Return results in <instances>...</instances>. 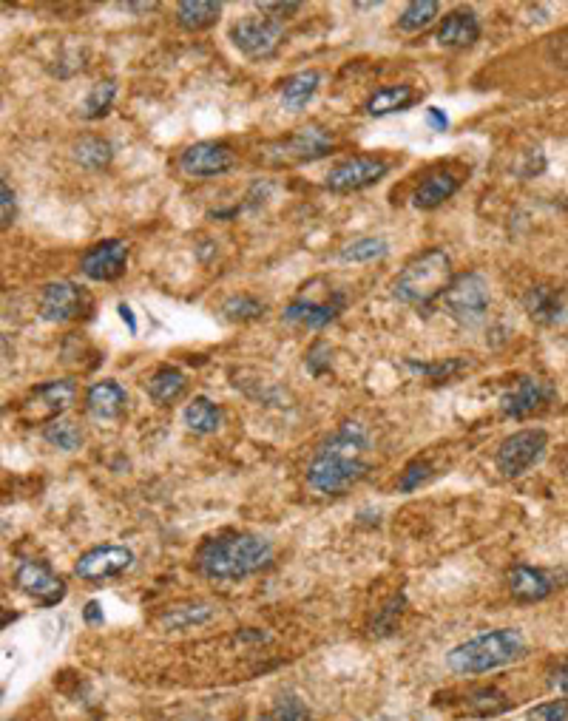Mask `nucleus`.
Returning <instances> with one entry per match:
<instances>
[{"instance_id":"nucleus-17","label":"nucleus","mask_w":568,"mask_h":721,"mask_svg":"<svg viewBox=\"0 0 568 721\" xmlns=\"http://www.w3.org/2000/svg\"><path fill=\"white\" fill-rule=\"evenodd\" d=\"M347 307V299L344 293H333L327 301H316V299H296L290 301L284 307V321L290 324H302V327H310V330H324L327 324H333L338 318V313Z\"/></svg>"},{"instance_id":"nucleus-48","label":"nucleus","mask_w":568,"mask_h":721,"mask_svg":"<svg viewBox=\"0 0 568 721\" xmlns=\"http://www.w3.org/2000/svg\"><path fill=\"white\" fill-rule=\"evenodd\" d=\"M83 616H86V622H89V625H103V622H106L103 608H100L97 602H89V605H86V611H83Z\"/></svg>"},{"instance_id":"nucleus-9","label":"nucleus","mask_w":568,"mask_h":721,"mask_svg":"<svg viewBox=\"0 0 568 721\" xmlns=\"http://www.w3.org/2000/svg\"><path fill=\"white\" fill-rule=\"evenodd\" d=\"M74 395L77 387L69 378H60V381H46L29 392V398L23 401V418L26 423H54L60 421V415L74 404Z\"/></svg>"},{"instance_id":"nucleus-47","label":"nucleus","mask_w":568,"mask_h":721,"mask_svg":"<svg viewBox=\"0 0 568 721\" xmlns=\"http://www.w3.org/2000/svg\"><path fill=\"white\" fill-rule=\"evenodd\" d=\"M551 685L557 687L560 693H568V656L560 662V668L554 670V679H551Z\"/></svg>"},{"instance_id":"nucleus-37","label":"nucleus","mask_w":568,"mask_h":721,"mask_svg":"<svg viewBox=\"0 0 568 721\" xmlns=\"http://www.w3.org/2000/svg\"><path fill=\"white\" fill-rule=\"evenodd\" d=\"M259 721H313L310 710L296 696H282Z\"/></svg>"},{"instance_id":"nucleus-27","label":"nucleus","mask_w":568,"mask_h":721,"mask_svg":"<svg viewBox=\"0 0 568 721\" xmlns=\"http://www.w3.org/2000/svg\"><path fill=\"white\" fill-rule=\"evenodd\" d=\"M512 707V702L506 699V693H500L497 687H478L472 693L463 696V710L466 716H475V719H492L500 716Z\"/></svg>"},{"instance_id":"nucleus-6","label":"nucleus","mask_w":568,"mask_h":721,"mask_svg":"<svg viewBox=\"0 0 568 721\" xmlns=\"http://www.w3.org/2000/svg\"><path fill=\"white\" fill-rule=\"evenodd\" d=\"M228 37L248 60H267L282 49L284 26L282 20L267 15H248L233 23Z\"/></svg>"},{"instance_id":"nucleus-44","label":"nucleus","mask_w":568,"mask_h":721,"mask_svg":"<svg viewBox=\"0 0 568 721\" xmlns=\"http://www.w3.org/2000/svg\"><path fill=\"white\" fill-rule=\"evenodd\" d=\"M330 347L327 344H316L313 350L307 352V361H304V367L313 372V375H321V372L330 367V358H321V355H327Z\"/></svg>"},{"instance_id":"nucleus-49","label":"nucleus","mask_w":568,"mask_h":721,"mask_svg":"<svg viewBox=\"0 0 568 721\" xmlns=\"http://www.w3.org/2000/svg\"><path fill=\"white\" fill-rule=\"evenodd\" d=\"M125 9H137V12H151V9H157V3H128Z\"/></svg>"},{"instance_id":"nucleus-10","label":"nucleus","mask_w":568,"mask_h":721,"mask_svg":"<svg viewBox=\"0 0 568 721\" xmlns=\"http://www.w3.org/2000/svg\"><path fill=\"white\" fill-rule=\"evenodd\" d=\"M91 310L89 293L74 282H52L43 287L40 296V318L52 324H66L77 321Z\"/></svg>"},{"instance_id":"nucleus-34","label":"nucleus","mask_w":568,"mask_h":721,"mask_svg":"<svg viewBox=\"0 0 568 721\" xmlns=\"http://www.w3.org/2000/svg\"><path fill=\"white\" fill-rule=\"evenodd\" d=\"M43 438H46V443H52L54 449H60V452H77V449L83 446L80 426L71 421H63V418L49 423V426L43 429Z\"/></svg>"},{"instance_id":"nucleus-4","label":"nucleus","mask_w":568,"mask_h":721,"mask_svg":"<svg viewBox=\"0 0 568 721\" xmlns=\"http://www.w3.org/2000/svg\"><path fill=\"white\" fill-rule=\"evenodd\" d=\"M526 656V639L517 628H497L466 639L446 653L449 670L461 676H478L489 670L506 668Z\"/></svg>"},{"instance_id":"nucleus-32","label":"nucleus","mask_w":568,"mask_h":721,"mask_svg":"<svg viewBox=\"0 0 568 721\" xmlns=\"http://www.w3.org/2000/svg\"><path fill=\"white\" fill-rule=\"evenodd\" d=\"M438 12H441V3H435V0H412L404 6V12L398 18V29L407 32V35L424 32L426 26L438 18Z\"/></svg>"},{"instance_id":"nucleus-38","label":"nucleus","mask_w":568,"mask_h":721,"mask_svg":"<svg viewBox=\"0 0 568 721\" xmlns=\"http://www.w3.org/2000/svg\"><path fill=\"white\" fill-rule=\"evenodd\" d=\"M432 477V466H429V460H412L407 469L401 472V480H398V492H415V489H421V483H426Z\"/></svg>"},{"instance_id":"nucleus-16","label":"nucleus","mask_w":568,"mask_h":721,"mask_svg":"<svg viewBox=\"0 0 568 721\" xmlns=\"http://www.w3.org/2000/svg\"><path fill=\"white\" fill-rule=\"evenodd\" d=\"M270 151H279L282 159H293V162H310L333 151V134L321 125H304L296 128L287 140L276 142Z\"/></svg>"},{"instance_id":"nucleus-25","label":"nucleus","mask_w":568,"mask_h":721,"mask_svg":"<svg viewBox=\"0 0 568 721\" xmlns=\"http://www.w3.org/2000/svg\"><path fill=\"white\" fill-rule=\"evenodd\" d=\"M222 15V3L216 0H182L177 3V23L185 32H205Z\"/></svg>"},{"instance_id":"nucleus-13","label":"nucleus","mask_w":568,"mask_h":721,"mask_svg":"<svg viewBox=\"0 0 568 721\" xmlns=\"http://www.w3.org/2000/svg\"><path fill=\"white\" fill-rule=\"evenodd\" d=\"M554 401V387L543 378L534 375H523L517 378V384L509 392H503L500 398V412L512 421H523L534 412H540L543 406Z\"/></svg>"},{"instance_id":"nucleus-18","label":"nucleus","mask_w":568,"mask_h":721,"mask_svg":"<svg viewBox=\"0 0 568 721\" xmlns=\"http://www.w3.org/2000/svg\"><path fill=\"white\" fill-rule=\"evenodd\" d=\"M480 40V20L472 9H455L444 18L435 32V43L441 49H469Z\"/></svg>"},{"instance_id":"nucleus-3","label":"nucleus","mask_w":568,"mask_h":721,"mask_svg":"<svg viewBox=\"0 0 568 721\" xmlns=\"http://www.w3.org/2000/svg\"><path fill=\"white\" fill-rule=\"evenodd\" d=\"M452 279L455 276L449 253L441 247H429L404 264V270L392 282V296L415 310H429L435 301L444 299Z\"/></svg>"},{"instance_id":"nucleus-23","label":"nucleus","mask_w":568,"mask_h":721,"mask_svg":"<svg viewBox=\"0 0 568 721\" xmlns=\"http://www.w3.org/2000/svg\"><path fill=\"white\" fill-rule=\"evenodd\" d=\"M415 100H418V91L412 86H404V83L401 86H384L367 97L364 111L370 117H387L395 111H407L409 106H415Z\"/></svg>"},{"instance_id":"nucleus-2","label":"nucleus","mask_w":568,"mask_h":721,"mask_svg":"<svg viewBox=\"0 0 568 721\" xmlns=\"http://www.w3.org/2000/svg\"><path fill=\"white\" fill-rule=\"evenodd\" d=\"M273 563L270 540L250 531H222L196 548L194 565L205 580L239 582Z\"/></svg>"},{"instance_id":"nucleus-36","label":"nucleus","mask_w":568,"mask_h":721,"mask_svg":"<svg viewBox=\"0 0 568 721\" xmlns=\"http://www.w3.org/2000/svg\"><path fill=\"white\" fill-rule=\"evenodd\" d=\"M407 370L415 375H424L429 381H449L455 378L458 372L466 370V361L463 358H446L438 364H418V361H407Z\"/></svg>"},{"instance_id":"nucleus-39","label":"nucleus","mask_w":568,"mask_h":721,"mask_svg":"<svg viewBox=\"0 0 568 721\" xmlns=\"http://www.w3.org/2000/svg\"><path fill=\"white\" fill-rule=\"evenodd\" d=\"M529 721H568V699L537 704L529 710Z\"/></svg>"},{"instance_id":"nucleus-11","label":"nucleus","mask_w":568,"mask_h":721,"mask_svg":"<svg viewBox=\"0 0 568 721\" xmlns=\"http://www.w3.org/2000/svg\"><path fill=\"white\" fill-rule=\"evenodd\" d=\"M233 148L225 142H194L179 154V171L191 179H213V176L228 174L233 168Z\"/></svg>"},{"instance_id":"nucleus-28","label":"nucleus","mask_w":568,"mask_h":721,"mask_svg":"<svg viewBox=\"0 0 568 721\" xmlns=\"http://www.w3.org/2000/svg\"><path fill=\"white\" fill-rule=\"evenodd\" d=\"M213 605L205 602H185V605H174L160 616V625L165 631H188L194 625H205L213 619Z\"/></svg>"},{"instance_id":"nucleus-1","label":"nucleus","mask_w":568,"mask_h":721,"mask_svg":"<svg viewBox=\"0 0 568 721\" xmlns=\"http://www.w3.org/2000/svg\"><path fill=\"white\" fill-rule=\"evenodd\" d=\"M367 446H370V432L364 423H341L336 432L321 443L316 458L310 460L307 486L327 497L350 492L355 483L364 480L370 472V463L364 460Z\"/></svg>"},{"instance_id":"nucleus-45","label":"nucleus","mask_w":568,"mask_h":721,"mask_svg":"<svg viewBox=\"0 0 568 721\" xmlns=\"http://www.w3.org/2000/svg\"><path fill=\"white\" fill-rule=\"evenodd\" d=\"M426 123L432 125V131H446L449 128V117H446L441 108H426Z\"/></svg>"},{"instance_id":"nucleus-14","label":"nucleus","mask_w":568,"mask_h":721,"mask_svg":"<svg viewBox=\"0 0 568 721\" xmlns=\"http://www.w3.org/2000/svg\"><path fill=\"white\" fill-rule=\"evenodd\" d=\"M15 585L26 597L40 602L43 608H54L60 599L66 597V582L54 574L46 563L37 560H23L15 571Z\"/></svg>"},{"instance_id":"nucleus-35","label":"nucleus","mask_w":568,"mask_h":721,"mask_svg":"<svg viewBox=\"0 0 568 721\" xmlns=\"http://www.w3.org/2000/svg\"><path fill=\"white\" fill-rule=\"evenodd\" d=\"M265 310H267L265 301L253 299V296H231V299L222 304V316L228 318V321H239V324L262 318L265 316Z\"/></svg>"},{"instance_id":"nucleus-8","label":"nucleus","mask_w":568,"mask_h":721,"mask_svg":"<svg viewBox=\"0 0 568 721\" xmlns=\"http://www.w3.org/2000/svg\"><path fill=\"white\" fill-rule=\"evenodd\" d=\"M387 174H390L387 159L367 157V154L350 157L330 168V174L324 179V188L333 191V194H355V191H364L375 182H381Z\"/></svg>"},{"instance_id":"nucleus-40","label":"nucleus","mask_w":568,"mask_h":721,"mask_svg":"<svg viewBox=\"0 0 568 721\" xmlns=\"http://www.w3.org/2000/svg\"><path fill=\"white\" fill-rule=\"evenodd\" d=\"M546 54L557 69L568 71V29H560L546 40Z\"/></svg>"},{"instance_id":"nucleus-12","label":"nucleus","mask_w":568,"mask_h":721,"mask_svg":"<svg viewBox=\"0 0 568 721\" xmlns=\"http://www.w3.org/2000/svg\"><path fill=\"white\" fill-rule=\"evenodd\" d=\"M134 565V551L125 546H97L80 554L74 563V574L86 582H106L114 577H123L125 571Z\"/></svg>"},{"instance_id":"nucleus-19","label":"nucleus","mask_w":568,"mask_h":721,"mask_svg":"<svg viewBox=\"0 0 568 721\" xmlns=\"http://www.w3.org/2000/svg\"><path fill=\"white\" fill-rule=\"evenodd\" d=\"M526 313L537 321V324H560L566 318V293L557 290V287H549V284H534L529 287L526 293Z\"/></svg>"},{"instance_id":"nucleus-21","label":"nucleus","mask_w":568,"mask_h":721,"mask_svg":"<svg viewBox=\"0 0 568 721\" xmlns=\"http://www.w3.org/2000/svg\"><path fill=\"white\" fill-rule=\"evenodd\" d=\"M551 591H554V580L534 565L520 563L509 571V594L517 602H540L551 597Z\"/></svg>"},{"instance_id":"nucleus-26","label":"nucleus","mask_w":568,"mask_h":721,"mask_svg":"<svg viewBox=\"0 0 568 721\" xmlns=\"http://www.w3.org/2000/svg\"><path fill=\"white\" fill-rule=\"evenodd\" d=\"M185 384H188V381H185V375H182L177 367H160V370L145 381V392H148V398L157 406H168L174 404L179 395L185 392Z\"/></svg>"},{"instance_id":"nucleus-15","label":"nucleus","mask_w":568,"mask_h":721,"mask_svg":"<svg viewBox=\"0 0 568 721\" xmlns=\"http://www.w3.org/2000/svg\"><path fill=\"white\" fill-rule=\"evenodd\" d=\"M80 270L91 282H117L128 270V245L120 239L91 245L80 259Z\"/></svg>"},{"instance_id":"nucleus-20","label":"nucleus","mask_w":568,"mask_h":721,"mask_svg":"<svg viewBox=\"0 0 568 721\" xmlns=\"http://www.w3.org/2000/svg\"><path fill=\"white\" fill-rule=\"evenodd\" d=\"M128 395L117 381H97L86 392V412L94 421H117L123 418Z\"/></svg>"},{"instance_id":"nucleus-43","label":"nucleus","mask_w":568,"mask_h":721,"mask_svg":"<svg viewBox=\"0 0 568 721\" xmlns=\"http://www.w3.org/2000/svg\"><path fill=\"white\" fill-rule=\"evenodd\" d=\"M299 9H302L299 0H290V3H259V12L267 15V18H276V20L287 18V15H296Z\"/></svg>"},{"instance_id":"nucleus-33","label":"nucleus","mask_w":568,"mask_h":721,"mask_svg":"<svg viewBox=\"0 0 568 721\" xmlns=\"http://www.w3.org/2000/svg\"><path fill=\"white\" fill-rule=\"evenodd\" d=\"M114 97H117V83H114V80H103V83L91 86V91L83 97V103H80V117H83V120H100V117H106L108 111H111Z\"/></svg>"},{"instance_id":"nucleus-24","label":"nucleus","mask_w":568,"mask_h":721,"mask_svg":"<svg viewBox=\"0 0 568 721\" xmlns=\"http://www.w3.org/2000/svg\"><path fill=\"white\" fill-rule=\"evenodd\" d=\"M321 86V74L316 69L296 71L282 83V106L287 111H302Z\"/></svg>"},{"instance_id":"nucleus-46","label":"nucleus","mask_w":568,"mask_h":721,"mask_svg":"<svg viewBox=\"0 0 568 721\" xmlns=\"http://www.w3.org/2000/svg\"><path fill=\"white\" fill-rule=\"evenodd\" d=\"M117 313H120V318H123V324H125V327H128V333L137 335V330H140V327H137V318H134V310H131V307H128L125 301H120V304H117Z\"/></svg>"},{"instance_id":"nucleus-41","label":"nucleus","mask_w":568,"mask_h":721,"mask_svg":"<svg viewBox=\"0 0 568 721\" xmlns=\"http://www.w3.org/2000/svg\"><path fill=\"white\" fill-rule=\"evenodd\" d=\"M401 605H404V597L398 594V597H392L384 608H381V614H378V622H375V631L378 634H390L392 628H395V616H401ZM373 631V634H375Z\"/></svg>"},{"instance_id":"nucleus-7","label":"nucleus","mask_w":568,"mask_h":721,"mask_svg":"<svg viewBox=\"0 0 568 721\" xmlns=\"http://www.w3.org/2000/svg\"><path fill=\"white\" fill-rule=\"evenodd\" d=\"M549 449V435L543 429H520L497 446L495 466L503 477H520Z\"/></svg>"},{"instance_id":"nucleus-29","label":"nucleus","mask_w":568,"mask_h":721,"mask_svg":"<svg viewBox=\"0 0 568 721\" xmlns=\"http://www.w3.org/2000/svg\"><path fill=\"white\" fill-rule=\"evenodd\" d=\"M182 421L194 435H213L222 426V409L213 404L211 398L199 395V398H194L191 404L185 406Z\"/></svg>"},{"instance_id":"nucleus-30","label":"nucleus","mask_w":568,"mask_h":721,"mask_svg":"<svg viewBox=\"0 0 568 721\" xmlns=\"http://www.w3.org/2000/svg\"><path fill=\"white\" fill-rule=\"evenodd\" d=\"M71 154L86 171H106L111 159H114V148L103 137H83V140L74 142Z\"/></svg>"},{"instance_id":"nucleus-42","label":"nucleus","mask_w":568,"mask_h":721,"mask_svg":"<svg viewBox=\"0 0 568 721\" xmlns=\"http://www.w3.org/2000/svg\"><path fill=\"white\" fill-rule=\"evenodd\" d=\"M0 205H3V213H0V225L3 230H9L15 225V213H18V202H15V194L9 188V182L3 179L0 182Z\"/></svg>"},{"instance_id":"nucleus-22","label":"nucleus","mask_w":568,"mask_h":721,"mask_svg":"<svg viewBox=\"0 0 568 721\" xmlns=\"http://www.w3.org/2000/svg\"><path fill=\"white\" fill-rule=\"evenodd\" d=\"M461 191V179L452 174V171H435V174H429L415 188V194H412V205L418 208V211H435V208H441L446 199H452V196Z\"/></svg>"},{"instance_id":"nucleus-31","label":"nucleus","mask_w":568,"mask_h":721,"mask_svg":"<svg viewBox=\"0 0 568 721\" xmlns=\"http://www.w3.org/2000/svg\"><path fill=\"white\" fill-rule=\"evenodd\" d=\"M387 253H390L387 239H381V236H358V239L347 242V245L338 250V259H341V262L364 264L375 262V259H384Z\"/></svg>"},{"instance_id":"nucleus-5","label":"nucleus","mask_w":568,"mask_h":721,"mask_svg":"<svg viewBox=\"0 0 568 721\" xmlns=\"http://www.w3.org/2000/svg\"><path fill=\"white\" fill-rule=\"evenodd\" d=\"M441 304H444L446 316L458 321L461 327L483 324V318L489 313V282H486V276L478 270L455 276Z\"/></svg>"}]
</instances>
